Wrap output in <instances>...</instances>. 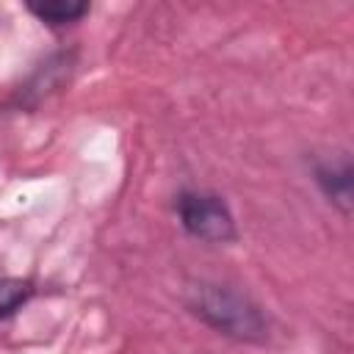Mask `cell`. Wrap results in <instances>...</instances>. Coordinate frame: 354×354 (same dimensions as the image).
<instances>
[{
	"label": "cell",
	"instance_id": "cell-4",
	"mask_svg": "<svg viewBox=\"0 0 354 354\" xmlns=\"http://www.w3.org/2000/svg\"><path fill=\"white\" fill-rule=\"evenodd\" d=\"M28 11L41 19L50 28L72 25L83 14H88V3H72V0H50V3H28Z\"/></svg>",
	"mask_w": 354,
	"mask_h": 354
},
{
	"label": "cell",
	"instance_id": "cell-5",
	"mask_svg": "<svg viewBox=\"0 0 354 354\" xmlns=\"http://www.w3.org/2000/svg\"><path fill=\"white\" fill-rule=\"evenodd\" d=\"M30 296H33V282L30 279L0 277V321L14 315Z\"/></svg>",
	"mask_w": 354,
	"mask_h": 354
},
{
	"label": "cell",
	"instance_id": "cell-3",
	"mask_svg": "<svg viewBox=\"0 0 354 354\" xmlns=\"http://www.w3.org/2000/svg\"><path fill=\"white\" fill-rule=\"evenodd\" d=\"M315 183L329 196V202H335L343 213L351 210V160L348 158L318 163L315 166Z\"/></svg>",
	"mask_w": 354,
	"mask_h": 354
},
{
	"label": "cell",
	"instance_id": "cell-2",
	"mask_svg": "<svg viewBox=\"0 0 354 354\" xmlns=\"http://www.w3.org/2000/svg\"><path fill=\"white\" fill-rule=\"evenodd\" d=\"M177 216L188 235L205 243L235 241V218L221 196L202 191H183L177 196Z\"/></svg>",
	"mask_w": 354,
	"mask_h": 354
},
{
	"label": "cell",
	"instance_id": "cell-1",
	"mask_svg": "<svg viewBox=\"0 0 354 354\" xmlns=\"http://www.w3.org/2000/svg\"><path fill=\"white\" fill-rule=\"evenodd\" d=\"M188 310L202 318L207 326H213L221 335L238 337V340H263L266 337V321L260 310L243 299L241 293L224 288V285H194L188 299Z\"/></svg>",
	"mask_w": 354,
	"mask_h": 354
}]
</instances>
